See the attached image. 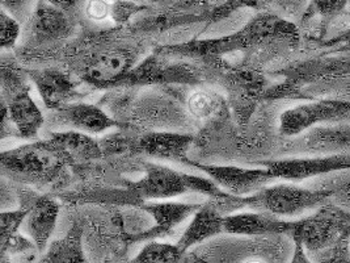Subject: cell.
<instances>
[{"label": "cell", "mask_w": 350, "mask_h": 263, "mask_svg": "<svg viewBox=\"0 0 350 263\" xmlns=\"http://www.w3.org/2000/svg\"><path fill=\"white\" fill-rule=\"evenodd\" d=\"M245 49H251V44L247 33L244 32V29H241L239 32L234 33L231 36H226L222 38L191 41L180 47H174L170 50L181 55L215 57L226 53Z\"/></svg>", "instance_id": "obj_24"}, {"label": "cell", "mask_w": 350, "mask_h": 263, "mask_svg": "<svg viewBox=\"0 0 350 263\" xmlns=\"http://www.w3.org/2000/svg\"><path fill=\"white\" fill-rule=\"evenodd\" d=\"M287 140V149L303 155L350 154V123L320 124Z\"/></svg>", "instance_id": "obj_8"}, {"label": "cell", "mask_w": 350, "mask_h": 263, "mask_svg": "<svg viewBox=\"0 0 350 263\" xmlns=\"http://www.w3.org/2000/svg\"><path fill=\"white\" fill-rule=\"evenodd\" d=\"M294 220L281 218L273 214L251 211L224 216V233L248 237H273L290 234Z\"/></svg>", "instance_id": "obj_12"}, {"label": "cell", "mask_w": 350, "mask_h": 263, "mask_svg": "<svg viewBox=\"0 0 350 263\" xmlns=\"http://www.w3.org/2000/svg\"><path fill=\"white\" fill-rule=\"evenodd\" d=\"M291 262H350V214L331 203L294 218Z\"/></svg>", "instance_id": "obj_2"}, {"label": "cell", "mask_w": 350, "mask_h": 263, "mask_svg": "<svg viewBox=\"0 0 350 263\" xmlns=\"http://www.w3.org/2000/svg\"><path fill=\"white\" fill-rule=\"evenodd\" d=\"M277 74L282 81L269 87L265 100L350 98V54H307Z\"/></svg>", "instance_id": "obj_1"}, {"label": "cell", "mask_w": 350, "mask_h": 263, "mask_svg": "<svg viewBox=\"0 0 350 263\" xmlns=\"http://www.w3.org/2000/svg\"><path fill=\"white\" fill-rule=\"evenodd\" d=\"M33 36L40 42L55 41L67 37L71 32L70 20L64 10L57 8L46 1L40 3L31 16Z\"/></svg>", "instance_id": "obj_21"}, {"label": "cell", "mask_w": 350, "mask_h": 263, "mask_svg": "<svg viewBox=\"0 0 350 263\" xmlns=\"http://www.w3.org/2000/svg\"><path fill=\"white\" fill-rule=\"evenodd\" d=\"M83 250V227L74 224L64 238L55 240L49 245L41 262H85Z\"/></svg>", "instance_id": "obj_25"}, {"label": "cell", "mask_w": 350, "mask_h": 263, "mask_svg": "<svg viewBox=\"0 0 350 263\" xmlns=\"http://www.w3.org/2000/svg\"><path fill=\"white\" fill-rule=\"evenodd\" d=\"M349 0H308V5L301 20V27H307L303 36L307 44L321 40L334 23L348 11Z\"/></svg>", "instance_id": "obj_15"}, {"label": "cell", "mask_w": 350, "mask_h": 263, "mask_svg": "<svg viewBox=\"0 0 350 263\" xmlns=\"http://www.w3.org/2000/svg\"><path fill=\"white\" fill-rule=\"evenodd\" d=\"M29 91H21L8 103L10 118L23 138H34L44 125V115Z\"/></svg>", "instance_id": "obj_23"}, {"label": "cell", "mask_w": 350, "mask_h": 263, "mask_svg": "<svg viewBox=\"0 0 350 263\" xmlns=\"http://www.w3.org/2000/svg\"><path fill=\"white\" fill-rule=\"evenodd\" d=\"M231 81L232 84V103L234 110L240 120L247 124L251 115L255 112L256 107L271 84L269 79L257 68H244L234 73Z\"/></svg>", "instance_id": "obj_11"}, {"label": "cell", "mask_w": 350, "mask_h": 263, "mask_svg": "<svg viewBox=\"0 0 350 263\" xmlns=\"http://www.w3.org/2000/svg\"><path fill=\"white\" fill-rule=\"evenodd\" d=\"M144 7L130 1V0H117L111 4V15L114 23L117 24H124L126 23L129 18L134 16L135 14L144 11Z\"/></svg>", "instance_id": "obj_33"}, {"label": "cell", "mask_w": 350, "mask_h": 263, "mask_svg": "<svg viewBox=\"0 0 350 263\" xmlns=\"http://www.w3.org/2000/svg\"><path fill=\"white\" fill-rule=\"evenodd\" d=\"M338 18L327 34L317 42L308 44L310 55H342L350 54V16L345 14V21Z\"/></svg>", "instance_id": "obj_26"}, {"label": "cell", "mask_w": 350, "mask_h": 263, "mask_svg": "<svg viewBox=\"0 0 350 263\" xmlns=\"http://www.w3.org/2000/svg\"><path fill=\"white\" fill-rule=\"evenodd\" d=\"M222 107V97L211 90L194 91L188 99V111L198 120H206L218 115Z\"/></svg>", "instance_id": "obj_29"}, {"label": "cell", "mask_w": 350, "mask_h": 263, "mask_svg": "<svg viewBox=\"0 0 350 263\" xmlns=\"http://www.w3.org/2000/svg\"><path fill=\"white\" fill-rule=\"evenodd\" d=\"M347 15L350 16V0L348 1V11H347Z\"/></svg>", "instance_id": "obj_39"}, {"label": "cell", "mask_w": 350, "mask_h": 263, "mask_svg": "<svg viewBox=\"0 0 350 263\" xmlns=\"http://www.w3.org/2000/svg\"><path fill=\"white\" fill-rule=\"evenodd\" d=\"M240 203L241 208H251L252 211L290 220L311 214L329 203V195L325 190L310 184L302 186L297 184V181H285L265 186L252 195L241 197Z\"/></svg>", "instance_id": "obj_3"}, {"label": "cell", "mask_w": 350, "mask_h": 263, "mask_svg": "<svg viewBox=\"0 0 350 263\" xmlns=\"http://www.w3.org/2000/svg\"><path fill=\"white\" fill-rule=\"evenodd\" d=\"M111 4L109 0H87L84 11L88 18L94 21H104L111 15Z\"/></svg>", "instance_id": "obj_35"}, {"label": "cell", "mask_w": 350, "mask_h": 263, "mask_svg": "<svg viewBox=\"0 0 350 263\" xmlns=\"http://www.w3.org/2000/svg\"><path fill=\"white\" fill-rule=\"evenodd\" d=\"M1 10L15 17L18 21H24L33 15L34 0H0Z\"/></svg>", "instance_id": "obj_34"}, {"label": "cell", "mask_w": 350, "mask_h": 263, "mask_svg": "<svg viewBox=\"0 0 350 263\" xmlns=\"http://www.w3.org/2000/svg\"><path fill=\"white\" fill-rule=\"evenodd\" d=\"M187 164L198 168L208 178L215 181L221 188L235 197H248L274 181L271 171L262 166L257 168H247L239 166H218L202 164L188 160Z\"/></svg>", "instance_id": "obj_9"}, {"label": "cell", "mask_w": 350, "mask_h": 263, "mask_svg": "<svg viewBox=\"0 0 350 263\" xmlns=\"http://www.w3.org/2000/svg\"><path fill=\"white\" fill-rule=\"evenodd\" d=\"M135 54L128 48H111L97 53L91 58L84 70V81L107 87L116 82H122L134 66Z\"/></svg>", "instance_id": "obj_10"}, {"label": "cell", "mask_w": 350, "mask_h": 263, "mask_svg": "<svg viewBox=\"0 0 350 263\" xmlns=\"http://www.w3.org/2000/svg\"><path fill=\"white\" fill-rule=\"evenodd\" d=\"M57 111L66 124L84 133L98 134L114 127H120L116 120H113L95 104L68 103Z\"/></svg>", "instance_id": "obj_20"}, {"label": "cell", "mask_w": 350, "mask_h": 263, "mask_svg": "<svg viewBox=\"0 0 350 263\" xmlns=\"http://www.w3.org/2000/svg\"><path fill=\"white\" fill-rule=\"evenodd\" d=\"M1 82L4 97H8V101L21 91L31 88L23 73H20L15 67H7L5 64H3L1 68Z\"/></svg>", "instance_id": "obj_31"}, {"label": "cell", "mask_w": 350, "mask_h": 263, "mask_svg": "<svg viewBox=\"0 0 350 263\" xmlns=\"http://www.w3.org/2000/svg\"><path fill=\"white\" fill-rule=\"evenodd\" d=\"M49 140L59 149L68 164H84L103 154L101 145L84 132L53 133Z\"/></svg>", "instance_id": "obj_22"}, {"label": "cell", "mask_w": 350, "mask_h": 263, "mask_svg": "<svg viewBox=\"0 0 350 263\" xmlns=\"http://www.w3.org/2000/svg\"><path fill=\"white\" fill-rule=\"evenodd\" d=\"M224 233V216L213 204H204L193 214L189 225L187 227L176 245L184 253H188L191 247Z\"/></svg>", "instance_id": "obj_19"}, {"label": "cell", "mask_w": 350, "mask_h": 263, "mask_svg": "<svg viewBox=\"0 0 350 263\" xmlns=\"http://www.w3.org/2000/svg\"><path fill=\"white\" fill-rule=\"evenodd\" d=\"M138 197L147 200H170L187 192H201L204 178L180 173L168 166L147 164L144 177L130 183Z\"/></svg>", "instance_id": "obj_6"}, {"label": "cell", "mask_w": 350, "mask_h": 263, "mask_svg": "<svg viewBox=\"0 0 350 263\" xmlns=\"http://www.w3.org/2000/svg\"><path fill=\"white\" fill-rule=\"evenodd\" d=\"M29 214V208L21 207L16 211H7L0 214V247L18 233L21 225Z\"/></svg>", "instance_id": "obj_30"}, {"label": "cell", "mask_w": 350, "mask_h": 263, "mask_svg": "<svg viewBox=\"0 0 350 263\" xmlns=\"http://www.w3.org/2000/svg\"><path fill=\"white\" fill-rule=\"evenodd\" d=\"M275 1L285 11V14L297 16L299 20H302L306 8L308 5V0H275Z\"/></svg>", "instance_id": "obj_37"}, {"label": "cell", "mask_w": 350, "mask_h": 263, "mask_svg": "<svg viewBox=\"0 0 350 263\" xmlns=\"http://www.w3.org/2000/svg\"><path fill=\"white\" fill-rule=\"evenodd\" d=\"M350 123V98L306 100L285 110L278 121L282 137H294L320 124Z\"/></svg>", "instance_id": "obj_5"}, {"label": "cell", "mask_w": 350, "mask_h": 263, "mask_svg": "<svg viewBox=\"0 0 350 263\" xmlns=\"http://www.w3.org/2000/svg\"><path fill=\"white\" fill-rule=\"evenodd\" d=\"M261 1H265V0H261Z\"/></svg>", "instance_id": "obj_40"}, {"label": "cell", "mask_w": 350, "mask_h": 263, "mask_svg": "<svg viewBox=\"0 0 350 263\" xmlns=\"http://www.w3.org/2000/svg\"><path fill=\"white\" fill-rule=\"evenodd\" d=\"M29 78L49 110H59L77 95V83L64 71L54 68L33 70Z\"/></svg>", "instance_id": "obj_16"}, {"label": "cell", "mask_w": 350, "mask_h": 263, "mask_svg": "<svg viewBox=\"0 0 350 263\" xmlns=\"http://www.w3.org/2000/svg\"><path fill=\"white\" fill-rule=\"evenodd\" d=\"M193 137L189 134L171 132H152L138 140L137 149L150 157L168 161L187 162V153L191 148Z\"/></svg>", "instance_id": "obj_18"}, {"label": "cell", "mask_w": 350, "mask_h": 263, "mask_svg": "<svg viewBox=\"0 0 350 263\" xmlns=\"http://www.w3.org/2000/svg\"><path fill=\"white\" fill-rule=\"evenodd\" d=\"M187 253H184L177 245L164 242H148L134 258L138 263H175L183 262Z\"/></svg>", "instance_id": "obj_28"}, {"label": "cell", "mask_w": 350, "mask_h": 263, "mask_svg": "<svg viewBox=\"0 0 350 263\" xmlns=\"http://www.w3.org/2000/svg\"><path fill=\"white\" fill-rule=\"evenodd\" d=\"M201 208V204L178 203L170 200H158L155 203H147L142 205V210L150 214L155 224L152 228L144 230L135 236V240H154L165 236L178 227L183 221L189 218Z\"/></svg>", "instance_id": "obj_13"}, {"label": "cell", "mask_w": 350, "mask_h": 263, "mask_svg": "<svg viewBox=\"0 0 350 263\" xmlns=\"http://www.w3.org/2000/svg\"><path fill=\"white\" fill-rule=\"evenodd\" d=\"M261 0H227L219 8H217L211 16L213 21H218L221 18L228 16L230 12H234L240 7H251V8H260Z\"/></svg>", "instance_id": "obj_36"}, {"label": "cell", "mask_w": 350, "mask_h": 263, "mask_svg": "<svg viewBox=\"0 0 350 263\" xmlns=\"http://www.w3.org/2000/svg\"><path fill=\"white\" fill-rule=\"evenodd\" d=\"M68 164L50 140L27 144L1 153L4 170L33 181H54Z\"/></svg>", "instance_id": "obj_4"}, {"label": "cell", "mask_w": 350, "mask_h": 263, "mask_svg": "<svg viewBox=\"0 0 350 263\" xmlns=\"http://www.w3.org/2000/svg\"><path fill=\"white\" fill-rule=\"evenodd\" d=\"M20 36V23L18 20L4 10L0 12V44L3 49H11L15 47L17 38Z\"/></svg>", "instance_id": "obj_32"}, {"label": "cell", "mask_w": 350, "mask_h": 263, "mask_svg": "<svg viewBox=\"0 0 350 263\" xmlns=\"http://www.w3.org/2000/svg\"><path fill=\"white\" fill-rule=\"evenodd\" d=\"M307 181L310 186L325 190L331 204L350 214V168L334 171Z\"/></svg>", "instance_id": "obj_27"}, {"label": "cell", "mask_w": 350, "mask_h": 263, "mask_svg": "<svg viewBox=\"0 0 350 263\" xmlns=\"http://www.w3.org/2000/svg\"><path fill=\"white\" fill-rule=\"evenodd\" d=\"M44 1H46L49 4H51V5L57 7V8H61L64 11L70 10L77 3V0H44Z\"/></svg>", "instance_id": "obj_38"}, {"label": "cell", "mask_w": 350, "mask_h": 263, "mask_svg": "<svg viewBox=\"0 0 350 263\" xmlns=\"http://www.w3.org/2000/svg\"><path fill=\"white\" fill-rule=\"evenodd\" d=\"M59 214V204L53 197L42 195L34 200L29 214L24 221V228L40 253H45L54 233Z\"/></svg>", "instance_id": "obj_17"}, {"label": "cell", "mask_w": 350, "mask_h": 263, "mask_svg": "<svg viewBox=\"0 0 350 263\" xmlns=\"http://www.w3.org/2000/svg\"><path fill=\"white\" fill-rule=\"evenodd\" d=\"M271 171V177L285 181H310L312 178L350 168V154L301 155L293 158L271 160L261 162Z\"/></svg>", "instance_id": "obj_7"}, {"label": "cell", "mask_w": 350, "mask_h": 263, "mask_svg": "<svg viewBox=\"0 0 350 263\" xmlns=\"http://www.w3.org/2000/svg\"><path fill=\"white\" fill-rule=\"evenodd\" d=\"M129 84L147 83H193L198 82L194 67L184 64H165L158 57H148L142 64L130 70L124 78Z\"/></svg>", "instance_id": "obj_14"}]
</instances>
